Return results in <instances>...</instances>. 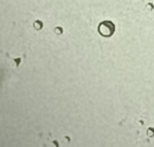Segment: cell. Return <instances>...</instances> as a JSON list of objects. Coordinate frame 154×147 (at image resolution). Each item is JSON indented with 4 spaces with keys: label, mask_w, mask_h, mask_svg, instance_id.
Segmentation results:
<instances>
[{
    "label": "cell",
    "mask_w": 154,
    "mask_h": 147,
    "mask_svg": "<svg viewBox=\"0 0 154 147\" xmlns=\"http://www.w3.org/2000/svg\"><path fill=\"white\" fill-rule=\"evenodd\" d=\"M98 32L101 36L103 37H110L114 34L115 32V25L112 21L110 20H106V21H102L99 26H98Z\"/></svg>",
    "instance_id": "1"
}]
</instances>
